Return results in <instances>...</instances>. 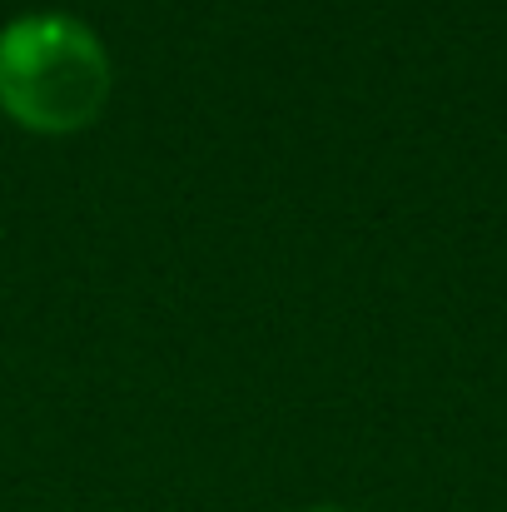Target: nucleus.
<instances>
[{
  "instance_id": "nucleus-1",
  "label": "nucleus",
  "mask_w": 507,
  "mask_h": 512,
  "mask_svg": "<svg viewBox=\"0 0 507 512\" xmlns=\"http://www.w3.org/2000/svg\"><path fill=\"white\" fill-rule=\"evenodd\" d=\"M115 70L100 35L65 15L35 10L0 30V110L35 135H75L110 100Z\"/></svg>"
},
{
  "instance_id": "nucleus-2",
  "label": "nucleus",
  "mask_w": 507,
  "mask_h": 512,
  "mask_svg": "<svg viewBox=\"0 0 507 512\" xmlns=\"http://www.w3.org/2000/svg\"><path fill=\"white\" fill-rule=\"evenodd\" d=\"M309 512H343V508H309Z\"/></svg>"
}]
</instances>
